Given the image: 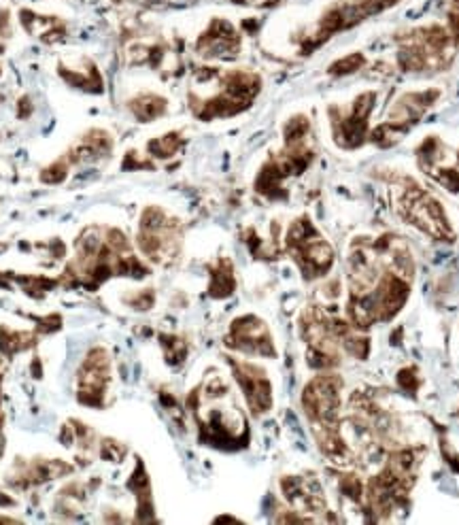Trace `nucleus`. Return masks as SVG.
<instances>
[{
	"mask_svg": "<svg viewBox=\"0 0 459 525\" xmlns=\"http://www.w3.org/2000/svg\"><path fill=\"white\" fill-rule=\"evenodd\" d=\"M132 111L141 121H149L153 117H160L166 111V100L158 96H141L139 100H134Z\"/></svg>",
	"mask_w": 459,
	"mask_h": 525,
	"instance_id": "2",
	"label": "nucleus"
},
{
	"mask_svg": "<svg viewBox=\"0 0 459 525\" xmlns=\"http://www.w3.org/2000/svg\"><path fill=\"white\" fill-rule=\"evenodd\" d=\"M0 32L6 36L9 32H11V23H9V11L6 9H2L0 11Z\"/></svg>",
	"mask_w": 459,
	"mask_h": 525,
	"instance_id": "6",
	"label": "nucleus"
},
{
	"mask_svg": "<svg viewBox=\"0 0 459 525\" xmlns=\"http://www.w3.org/2000/svg\"><path fill=\"white\" fill-rule=\"evenodd\" d=\"M434 177H436V181H438V183H443L447 190H451V192H459L458 171H453V168H441L438 173H434Z\"/></svg>",
	"mask_w": 459,
	"mask_h": 525,
	"instance_id": "5",
	"label": "nucleus"
},
{
	"mask_svg": "<svg viewBox=\"0 0 459 525\" xmlns=\"http://www.w3.org/2000/svg\"><path fill=\"white\" fill-rule=\"evenodd\" d=\"M179 145H181V141H179L177 134H166V136H162V139H158V141H151L149 149H151L153 156H158V158H168V156H173V153L177 151Z\"/></svg>",
	"mask_w": 459,
	"mask_h": 525,
	"instance_id": "4",
	"label": "nucleus"
},
{
	"mask_svg": "<svg viewBox=\"0 0 459 525\" xmlns=\"http://www.w3.org/2000/svg\"><path fill=\"white\" fill-rule=\"evenodd\" d=\"M364 64H366L364 53H351V55H347V58L334 62V64L330 66V72H332V75H349V72H355L357 68H362Z\"/></svg>",
	"mask_w": 459,
	"mask_h": 525,
	"instance_id": "3",
	"label": "nucleus"
},
{
	"mask_svg": "<svg viewBox=\"0 0 459 525\" xmlns=\"http://www.w3.org/2000/svg\"><path fill=\"white\" fill-rule=\"evenodd\" d=\"M234 2H242V0H234Z\"/></svg>",
	"mask_w": 459,
	"mask_h": 525,
	"instance_id": "7",
	"label": "nucleus"
},
{
	"mask_svg": "<svg viewBox=\"0 0 459 525\" xmlns=\"http://www.w3.org/2000/svg\"><path fill=\"white\" fill-rule=\"evenodd\" d=\"M238 45H240V38L234 26L226 19H215L198 40V49L205 55H224L226 51L238 49Z\"/></svg>",
	"mask_w": 459,
	"mask_h": 525,
	"instance_id": "1",
	"label": "nucleus"
}]
</instances>
